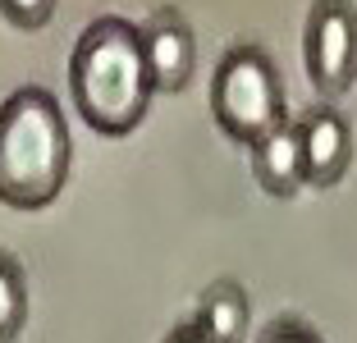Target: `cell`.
Listing matches in <instances>:
<instances>
[{
	"instance_id": "obj_9",
	"label": "cell",
	"mask_w": 357,
	"mask_h": 343,
	"mask_svg": "<svg viewBox=\"0 0 357 343\" xmlns=\"http://www.w3.org/2000/svg\"><path fill=\"white\" fill-rule=\"evenodd\" d=\"M28 325V275L19 257L0 247V343H14Z\"/></svg>"
},
{
	"instance_id": "obj_2",
	"label": "cell",
	"mask_w": 357,
	"mask_h": 343,
	"mask_svg": "<svg viewBox=\"0 0 357 343\" xmlns=\"http://www.w3.org/2000/svg\"><path fill=\"white\" fill-rule=\"evenodd\" d=\"M69 124L46 87H19L0 101V201L42 211L69 178Z\"/></svg>"
},
{
	"instance_id": "obj_12",
	"label": "cell",
	"mask_w": 357,
	"mask_h": 343,
	"mask_svg": "<svg viewBox=\"0 0 357 343\" xmlns=\"http://www.w3.org/2000/svg\"><path fill=\"white\" fill-rule=\"evenodd\" d=\"M165 343H211V339H206V334H202L197 325L188 321V325H174V330L165 334Z\"/></svg>"
},
{
	"instance_id": "obj_10",
	"label": "cell",
	"mask_w": 357,
	"mask_h": 343,
	"mask_svg": "<svg viewBox=\"0 0 357 343\" xmlns=\"http://www.w3.org/2000/svg\"><path fill=\"white\" fill-rule=\"evenodd\" d=\"M55 10H60V0H0V14L23 32L46 28V23L55 19Z\"/></svg>"
},
{
	"instance_id": "obj_3",
	"label": "cell",
	"mask_w": 357,
	"mask_h": 343,
	"mask_svg": "<svg viewBox=\"0 0 357 343\" xmlns=\"http://www.w3.org/2000/svg\"><path fill=\"white\" fill-rule=\"evenodd\" d=\"M211 119L220 124V133L238 146L261 142L271 128L289 119L284 105V83L266 46L257 42H234L215 64L211 78Z\"/></svg>"
},
{
	"instance_id": "obj_7",
	"label": "cell",
	"mask_w": 357,
	"mask_h": 343,
	"mask_svg": "<svg viewBox=\"0 0 357 343\" xmlns=\"http://www.w3.org/2000/svg\"><path fill=\"white\" fill-rule=\"evenodd\" d=\"M248 156H252V178L261 183V192H271V197L289 201V197H298V192L307 188L303 142H298V124L294 119H284V124L271 128L261 142H252Z\"/></svg>"
},
{
	"instance_id": "obj_11",
	"label": "cell",
	"mask_w": 357,
	"mask_h": 343,
	"mask_svg": "<svg viewBox=\"0 0 357 343\" xmlns=\"http://www.w3.org/2000/svg\"><path fill=\"white\" fill-rule=\"evenodd\" d=\"M257 343H326V339H321V330H316L312 321H303V316H275Z\"/></svg>"
},
{
	"instance_id": "obj_8",
	"label": "cell",
	"mask_w": 357,
	"mask_h": 343,
	"mask_svg": "<svg viewBox=\"0 0 357 343\" xmlns=\"http://www.w3.org/2000/svg\"><path fill=\"white\" fill-rule=\"evenodd\" d=\"M248 321H252V298H248V289L238 280H215L197 293L192 325L211 343H243L248 339Z\"/></svg>"
},
{
	"instance_id": "obj_1",
	"label": "cell",
	"mask_w": 357,
	"mask_h": 343,
	"mask_svg": "<svg viewBox=\"0 0 357 343\" xmlns=\"http://www.w3.org/2000/svg\"><path fill=\"white\" fill-rule=\"evenodd\" d=\"M69 96L87 128L101 137H128L156 96L142 55V28L119 14L87 23L69 55Z\"/></svg>"
},
{
	"instance_id": "obj_5",
	"label": "cell",
	"mask_w": 357,
	"mask_h": 343,
	"mask_svg": "<svg viewBox=\"0 0 357 343\" xmlns=\"http://www.w3.org/2000/svg\"><path fill=\"white\" fill-rule=\"evenodd\" d=\"M142 55L156 92H183L197 69V37L174 5H160L142 23Z\"/></svg>"
},
{
	"instance_id": "obj_4",
	"label": "cell",
	"mask_w": 357,
	"mask_h": 343,
	"mask_svg": "<svg viewBox=\"0 0 357 343\" xmlns=\"http://www.w3.org/2000/svg\"><path fill=\"white\" fill-rule=\"evenodd\" d=\"M303 64L312 87L339 101L357 83V5L353 0H312L303 28Z\"/></svg>"
},
{
	"instance_id": "obj_6",
	"label": "cell",
	"mask_w": 357,
	"mask_h": 343,
	"mask_svg": "<svg viewBox=\"0 0 357 343\" xmlns=\"http://www.w3.org/2000/svg\"><path fill=\"white\" fill-rule=\"evenodd\" d=\"M298 124V142H303V169L312 188H335L353 165V128L335 105H312Z\"/></svg>"
}]
</instances>
